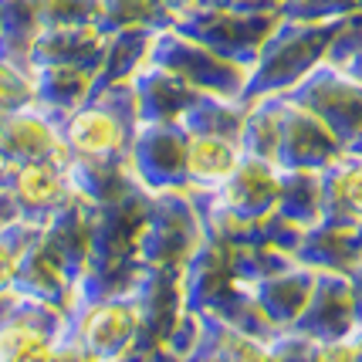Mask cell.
Returning <instances> with one entry per match:
<instances>
[{"label": "cell", "instance_id": "obj_1", "mask_svg": "<svg viewBox=\"0 0 362 362\" xmlns=\"http://www.w3.org/2000/svg\"><path fill=\"white\" fill-rule=\"evenodd\" d=\"M342 21H288L281 17L254 58L244 98L254 102V98L281 95L291 85H298L315 64L329 58L332 37Z\"/></svg>", "mask_w": 362, "mask_h": 362}, {"label": "cell", "instance_id": "obj_2", "mask_svg": "<svg viewBox=\"0 0 362 362\" xmlns=\"http://www.w3.org/2000/svg\"><path fill=\"white\" fill-rule=\"evenodd\" d=\"M149 64L173 71L176 78L193 85L197 92L234 95V98H244V88H247V78H251L247 64L230 62L217 51H210L206 45L187 37L183 31H176L173 24L156 31L153 47H149Z\"/></svg>", "mask_w": 362, "mask_h": 362}, {"label": "cell", "instance_id": "obj_3", "mask_svg": "<svg viewBox=\"0 0 362 362\" xmlns=\"http://www.w3.org/2000/svg\"><path fill=\"white\" fill-rule=\"evenodd\" d=\"M281 21L278 11H261V14H247V11H227V7H214L204 4L189 14L176 17L173 28L183 31L187 37L206 45L210 51H217L230 62H240L251 68L261 45L268 41V34L274 31V24Z\"/></svg>", "mask_w": 362, "mask_h": 362}, {"label": "cell", "instance_id": "obj_4", "mask_svg": "<svg viewBox=\"0 0 362 362\" xmlns=\"http://www.w3.org/2000/svg\"><path fill=\"white\" fill-rule=\"evenodd\" d=\"M64 149L58 122L37 105L0 112V159L7 166H28L41 159H58Z\"/></svg>", "mask_w": 362, "mask_h": 362}, {"label": "cell", "instance_id": "obj_5", "mask_svg": "<svg viewBox=\"0 0 362 362\" xmlns=\"http://www.w3.org/2000/svg\"><path fill=\"white\" fill-rule=\"evenodd\" d=\"M64 149H71L75 156L92 159V156H122L132 142V129L112 115L109 109H102L98 102H85L75 112L62 115L58 122Z\"/></svg>", "mask_w": 362, "mask_h": 362}, {"label": "cell", "instance_id": "obj_6", "mask_svg": "<svg viewBox=\"0 0 362 362\" xmlns=\"http://www.w3.org/2000/svg\"><path fill=\"white\" fill-rule=\"evenodd\" d=\"M105 54V34L95 24H71V28H41L31 47V64H78L98 75Z\"/></svg>", "mask_w": 362, "mask_h": 362}, {"label": "cell", "instance_id": "obj_7", "mask_svg": "<svg viewBox=\"0 0 362 362\" xmlns=\"http://www.w3.org/2000/svg\"><path fill=\"white\" fill-rule=\"evenodd\" d=\"M136 98H139V122H180V115L197 102V88L176 78L173 71L146 64L142 71L132 75Z\"/></svg>", "mask_w": 362, "mask_h": 362}, {"label": "cell", "instance_id": "obj_8", "mask_svg": "<svg viewBox=\"0 0 362 362\" xmlns=\"http://www.w3.org/2000/svg\"><path fill=\"white\" fill-rule=\"evenodd\" d=\"M95 88V75L78 64H45L34 68V105L51 119H62L68 112L88 102Z\"/></svg>", "mask_w": 362, "mask_h": 362}, {"label": "cell", "instance_id": "obj_9", "mask_svg": "<svg viewBox=\"0 0 362 362\" xmlns=\"http://www.w3.org/2000/svg\"><path fill=\"white\" fill-rule=\"evenodd\" d=\"M153 37H156L153 28H129V31L105 34V54H102V68L95 75V85L129 81L136 71H142L149 64Z\"/></svg>", "mask_w": 362, "mask_h": 362}, {"label": "cell", "instance_id": "obj_10", "mask_svg": "<svg viewBox=\"0 0 362 362\" xmlns=\"http://www.w3.org/2000/svg\"><path fill=\"white\" fill-rule=\"evenodd\" d=\"M173 17L159 7L156 0H98V17L95 28L102 34L129 31V28H153L163 31L170 28Z\"/></svg>", "mask_w": 362, "mask_h": 362}, {"label": "cell", "instance_id": "obj_11", "mask_svg": "<svg viewBox=\"0 0 362 362\" xmlns=\"http://www.w3.org/2000/svg\"><path fill=\"white\" fill-rule=\"evenodd\" d=\"M136 332V318L129 308L119 305H102L92 318H88V329H85V342L95 352H115V349L126 346V339Z\"/></svg>", "mask_w": 362, "mask_h": 362}, {"label": "cell", "instance_id": "obj_12", "mask_svg": "<svg viewBox=\"0 0 362 362\" xmlns=\"http://www.w3.org/2000/svg\"><path fill=\"white\" fill-rule=\"evenodd\" d=\"M58 159H41V163H28L17 173V197L28 206H45L54 204L62 197V180H58Z\"/></svg>", "mask_w": 362, "mask_h": 362}, {"label": "cell", "instance_id": "obj_13", "mask_svg": "<svg viewBox=\"0 0 362 362\" xmlns=\"http://www.w3.org/2000/svg\"><path fill=\"white\" fill-rule=\"evenodd\" d=\"M41 28H71V24H95L98 0H37Z\"/></svg>", "mask_w": 362, "mask_h": 362}, {"label": "cell", "instance_id": "obj_14", "mask_svg": "<svg viewBox=\"0 0 362 362\" xmlns=\"http://www.w3.org/2000/svg\"><path fill=\"white\" fill-rule=\"evenodd\" d=\"M34 105V71L0 58V112H17Z\"/></svg>", "mask_w": 362, "mask_h": 362}, {"label": "cell", "instance_id": "obj_15", "mask_svg": "<svg viewBox=\"0 0 362 362\" xmlns=\"http://www.w3.org/2000/svg\"><path fill=\"white\" fill-rule=\"evenodd\" d=\"M214 7H227V11H247V14H261V11H278L281 14L284 0H206Z\"/></svg>", "mask_w": 362, "mask_h": 362}, {"label": "cell", "instance_id": "obj_16", "mask_svg": "<svg viewBox=\"0 0 362 362\" xmlns=\"http://www.w3.org/2000/svg\"><path fill=\"white\" fill-rule=\"evenodd\" d=\"M156 4L176 21V17H183V14H189V11H197V7H204L206 0H156Z\"/></svg>", "mask_w": 362, "mask_h": 362}]
</instances>
